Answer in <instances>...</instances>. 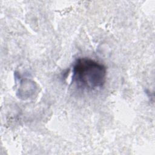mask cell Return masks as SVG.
<instances>
[{
	"instance_id": "1",
	"label": "cell",
	"mask_w": 155,
	"mask_h": 155,
	"mask_svg": "<svg viewBox=\"0 0 155 155\" xmlns=\"http://www.w3.org/2000/svg\"><path fill=\"white\" fill-rule=\"evenodd\" d=\"M107 77L105 66L94 60L82 58L78 59L73 68V81L87 90H94L104 85Z\"/></svg>"
}]
</instances>
